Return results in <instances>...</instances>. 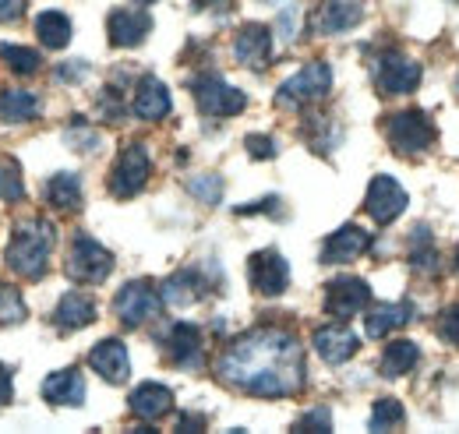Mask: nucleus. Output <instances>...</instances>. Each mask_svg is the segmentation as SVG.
I'll use <instances>...</instances> for the list:
<instances>
[{
	"label": "nucleus",
	"instance_id": "nucleus-43",
	"mask_svg": "<svg viewBox=\"0 0 459 434\" xmlns=\"http://www.w3.org/2000/svg\"><path fill=\"white\" fill-rule=\"evenodd\" d=\"M456 275H459V251H456Z\"/></svg>",
	"mask_w": 459,
	"mask_h": 434
},
{
	"label": "nucleus",
	"instance_id": "nucleus-4",
	"mask_svg": "<svg viewBox=\"0 0 459 434\" xmlns=\"http://www.w3.org/2000/svg\"><path fill=\"white\" fill-rule=\"evenodd\" d=\"M385 135H389V145L400 152V156H420L424 149L435 145V124L424 109H403L396 117H389L385 124Z\"/></svg>",
	"mask_w": 459,
	"mask_h": 434
},
{
	"label": "nucleus",
	"instance_id": "nucleus-36",
	"mask_svg": "<svg viewBox=\"0 0 459 434\" xmlns=\"http://www.w3.org/2000/svg\"><path fill=\"white\" fill-rule=\"evenodd\" d=\"M293 431L325 434V431H333V417H329V410H311V413H304V417L293 424Z\"/></svg>",
	"mask_w": 459,
	"mask_h": 434
},
{
	"label": "nucleus",
	"instance_id": "nucleus-30",
	"mask_svg": "<svg viewBox=\"0 0 459 434\" xmlns=\"http://www.w3.org/2000/svg\"><path fill=\"white\" fill-rule=\"evenodd\" d=\"M417 244H413V251H410V265L417 272H424V275H435L438 272V251H435V244H431V230L428 226H417Z\"/></svg>",
	"mask_w": 459,
	"mask_h": 434
},
{
	"label": "nucleus",
	"instance_id": "nucleus-5",
	"mask_svg": "<svg viewBox=\"0 0 459 434\" xmlns=\"http://www.w3.org/2000/svg\"><path fill=\"white\" fill-rule=\"evenodd\" d=\"M64 269H67V275H71L74 282H103V279L114 272V255H110L100 240L78 233V237L71 240V251H67Z\"/></svg>",
	"mask_w": 459,
	"mask_h": 434
},
{
	"label": "nucleus",
	"instance_id": "nucleus-11",
	"mask_svg": "<svg viewBox=\"0 0 459 434\" xmlns=\"http://www.w3.org/2000/svg\"><path fill=\"white\" fill-rule=\"evenodd\" d=\"M149 173H152V160H149L145 145H127L114 166L110 191H114L117 198H131V195H138L149 184Z\"/></svg>",
	"mask_w": 459,
	"mask_h": 434
},
{
	"label": "nucleus",
	"instance_id": "nucleus-27",
	"mask_svg": "<svg viewBox=\"0 0 459 434\" xmlns=\"http://www.w3.org/2000/svg\"><path fill=\"white\" fill-rule=\"evenodd\" d=\"M410 318H413V308H410V304H382L378 311H368V318H364V332H368V335H375V339H382L385 332L403 328Z\"/></svg>",
	"mask_w": 459,
	"mask_h": 434
},
{
	"label": "nucleus",
	"instance_id": "nucleus-7",
	"mask_svg": "<svg viewBox=\"0 0 459 434\" xmlns=\"http://www.w3.org/2000/svg\"><path fill=\"white\" fill-rule=\"evenodd\" d=\"M191 92H195V103L202 107V113H212V117H233L247 107V96L240 89L227 85L220 74L191 78Z\"/></svg>",
	"mask_w": 459,
	"mask_h": 434
},
{
	"label": "nucleus",
	"instance_id": "nucleus-12",
	"mask_svg": "<svg viewBox=\"0 0 459 434\" xmlns=\"http://www.w3.org/2000/svg\"><path fill=\"white\" fill-rule=\"evenodd\" d=\"M233 60L251 67V71H265L269 60H273V32L265 25H258V22L244 25L237 32V39H233Z\"/></svg>",
	"mask_w": 459,
	"mask_h": 434
},
{
	"label": "nucleus",
	"instance_id": "nucleus-33",
	"mask_svg": "<svg viewBox=\"0 0 459 434\" xmlns=\"http://www.w3.org/2000/svg\"><path fill=\"white\" fill-rule=\"evenodd\" d=\"M25 322V304L22 293L7 282H0V326H22Z\"/></svg>",
	"mask_w": 459,
	"mask_h": 434
},
{
	"label": "nucleus",
	"instance_id": "nucleus-45",
	"mask_svg": "<svg viewBox=\"0 0 459 434\" xmlns=\"http://www.w3.org/2000/svg\"><path fill=\"white\" fill-rule=\"evenodd\" d=\"M456 92H459V78H456Z\"/></svg>",
	"mask_w": 459,
	"mask_h": 434
},
{
	"label": "nucleus",
	"instance_id": "nucleus-41",
	"mask_svg": "<svg viewBox=\"0 0 459 434\" xmlns=\"http://www.w3.org/2000/svg\"><path fill=\"white\" fill-rule=\"evenodd\" d=\"M205 421H198V413H184V421H177V431H202Z\"/></svg>",
	"mask_w": 459,
	"mask_h": 434
},
{
	"label": "nucleus",
	"instance_id": "nucleus-37",
	"mask_svg": "<svg viewBox=\"0 0 459 434\" xmlns=\"http://www.w3.org/2000/svg\"><path fill=\"white\" fill-rule=\"evenodd\" d=\"M187 187H191V195H195L198 202H209V205L220 202V177H198V180H191Z\"/></svg>",
	"mask_w": 459,
	"mask_h": 434
},
{
	"label": "nucleus",
	"instance_id": "nucleus-28",
	"mask_svg": "<svg viewBox=\"0 0 459 434\" xmlns=\"http://www.w3.org/2000/svg\"><path fill=\"white\" fill-rule=\"evenodd\" d=\"M36 36L47 50H64L71 43V18L60 11H43L36 18Z\"/></svg>",
	"mask_w": 459,
	"mask_h": 434
},
{
	"label": "nucleus",
	"instance_id": "nucleus-39",
	"mask_svg": "<svg viewBox=\"0 0 459 434\" xmlns=\"http://www.w3.org/2000/svg\"><path fill=\"white\" fill-rule=\"evenodd\" d=\"M22 14H25V0H0V25L14 22Z\"/></svg>",
	"mask_w": 459,
	"mask_h": 434
},
{
	"label": "nucleus",
	"instance_id": "nucleus-9",
	"mask_svg": "<svg viewBox=\"0 0 459 434\" xmlns=\"http://www.w3.org/2000/svg\"><path fill=\"white\" fill-rule=\"evenodd\" d=\"M368 304H371V286L360 275H340L325 286V311L340 322H350Z\"/></svg>",
	"mask_w": 459,
	"mask_h": 434
},
{
	"label": "nucleus",
	"instance_id": "nucleus-40",
	"mask_svg": "<svg viewBox=\"0 0 459 434\" xmlns=\"http://www.w3.org/2000/svg\"><path fill=\"white\" fill-rule=\"evenodd\" d=\"M14 399V378H11V371L0 364V406H7Z\"/></svg>",
	"mask_w": 459,
	"mask_h": 434
},
{
	"label": "nucleus",
	"instance_id": "nucleus-10",
	"mask_svg": "<svg viewBox=\"0 0 459 434\" xmlns=\"http://www.w3.org/2000/svg\"><path fill=\"white\" fill-rule=\"evenodd\" d=\"M247 279H251L255 293H262V297H280L290 286L287 258H283L280 251H273V247L255 251V255L247 258Z\"/></svg>",
	"mask_w": 459,
	"mask_h": 434
},
{
	"label": "nucleus",
	"instance_id": "nucleus-31",
	"mask_svg": "<svg viewBox=\"0 0 459 434\" xmlns=\"http://www.w3.org/2000/svg\"><path fill=\"white\" fill-rule=\"evenodd\" d=\"M0 198L7 205L25 198V180H22V166L14 160H0Z\"/></svg>",
	"mask_w": 459,
	"mask_h": 434
},
{
	"label": "nucleus",
	"instance_id": "nucleus-35",
	"mask_svg": "<svg viewBox=\"0 0 459 434\" xmlns=\"http://www.w3.org/2000/svg\"><path fill=\"white\" fill-rule=\"evenodd\" d=\"M435 328H438V339H446L449 346L459 350V304H449V308L438 315Z\"/></svg>",
	"mask_w": 459,
	"mask_h": 434
},
{
	"label": "nucleus",
	"instance_id": "nucleus-44",
	"mask_svg": "<svg viewBox=\"0 0 459 434\" xmlns=\"http://www.w3.org/2000/svg\"><path fill=\"white\" fill-rule=\"evenodd\" d=\"M138 4H152V0H138Z\"/></svg>",
	"mask_w": 459,
	"mask_h": 434
},
{
	"label": "nucleus",
	"instance_id": "nucleus-24",
	"mask_svg": "<svg viewBox=\"0 0 459 434\" xmlns=\"http://www.w3.org/2000/svg\"><path fill=\"white\" fill-rule=\"evenodd\" d=\"M47 202L57 213H78L82 209V184L74 173H57L47 180Z\"/></svg>",
	"mask_w": 459,
	"mask_h": 434
},
{
	"label": "nucleus",
	"instance_id": "nucleus-29",
	"mask_svg": "<svg viewBox=\"0 0 459 434\" xmlns=\"http://www.w3.org/2000/svg\"><path fill=\"white\" fill-rule=\"evenodd\" d=\"M417 357H420V350H417L410 339H400V343H389V346H385L378 368H382L385 378H400V375L417 368Z\"/></svg>",
	"mask_w": 459,
	"mask_h": 434
},
{
	"label": "nucleus",
	"instance_id": "nucleus-1",
	"mask_svg": "<svg viewBox=\"0 0 459 434\" xmlns=\"http://www.w3.org/2000/svg\"><path fill=\"white\" fill-rule=\"evenodd\" d=\"M216 375L247 395L283 399L304 385V350L283 328H255L230 343L216 360Z\"/></svg>",
	"mask_w": 459,
	"mask_h": 434
},
{
	"label": "nucleus",
	"instance_id": "nucleus-14",
	"mask_svg": "<svg viewBox=\"0 0 459 434\" xmlns=\"http://www.w3.org/2000/svg\"><path fill=\"white\" fill-rule=\"evenodd\" d=\"M360 4H350V0H325L311 11V32L315 36H340L350 32L357 22H360Z\"/></svg>",
	"mask_w": 459,
	"mask_h": 434
},
{
	"label": "nucleus",
	"instance_id": "nucleus-34",
	"mask_svg": "<svg viewBox=\"0 0 459 434\" xmlns=\"http://www.w3.org/2000/svg\"><path fill=\"white\" fill-rule=\"evenodd\" d=\"M403 406L396 399H378L375 403V410H371V421H368V428L371 431H382V428H400L403 424Z\"/></svg>",
	"mask_w": 459,
	"mask_h": 434
},
{
	"label": "nucleus",
	"instance_id": "nucleus-25",
	"mask_svg": "<svg viewBox=\"0 0 459 434\" xmlns=\"http://www.w3.org/2000/svg\"><path fill=\"white\" fill-rule=\"evenodd\" d=\"M39 113H43L39 100L32 92H25V89H7L0 96V120H7V124H29Z\"/></svg>",
	"mask_w": 459,
	"mask_h": 434
},
{
	"label": "nucleus",
	"instance_id": "nucleus-6",
	"mask_svg": "<svg viewBox=\"0 0 459 434\" xmlns=\"http://www.w3.org/2000/svg\"><path fill=\"white\" fill-rule=\"evenodd\" d=\"M160 300H163V293H160L149 279H131V282H124V290L117 293V300H114L117 318L127 328L145 326L149 318H156Z\"/></svg>",
	"mask_w": 459,
	"mask_h": 434
},
{
	"label": "nucleus",
	"instance_id": "nucleus-16",
	"mask_svg": "<svg viewBox=\"0 0 459 434\" xmlns=\"http://www.w3.org/2000/svg\"><path fill=\"white\" fill-rule=\"evenodd\" d=\"M89 364L100 378H107L110 385H124L131 375V360H127V346L120 339H103L92 346L89 353Z\"/></svg>",
	"mask_w": 459,
	"mask_h": 434
},
{
	"label": "nucleus",
	"instance_id": "nucleus-42",
	"mask_svg": "<svg viewBox=\"0 0 459 434\" xmlns=\"http://www.w3.org/2000/svg\"><path fill=\"white\" fill-rule=\"evenodd\" d=\"M216 4H230V0H195V7H216Z\"/></svg>",
	"mask_w": 459,
	"mask_h": 434
},
{
	"label": "nucleus",
	"instance_id": "nucleus-26",
	"mask_svg": "<svg viewBox=\"0 0 459 434\" xmlns=\"http://www.w3.org/2000/svg\"><path fill=\"white\" fill-rule=\"evenodd\" d=\"M202 279L195 275V272H177L170 275L163 286H160V293H163V304H170V308H187V304H195L198 297H202Z\"/></svg>",
	"mask_w": 459,
	"mask_h": 434
},
{
	"label": "nucleus",
	"instance_id": "nucleus-13",
	"mask_svg": "<svg viewBox=\"0 0 459 434\" xmlns=\"http://www.w3.org/2000/svg\"><path fill=\"white\" fill-rule=\"evenodd\" d=\"M406 205H410V198H406V191L400 187V180H393V177H375L371 180L364 209L378 219L382 226L393 222V219H400L406 213Z\"/></svg>",
	"mask_w": 459,
	"mask_h": 434
},
{
	"label": "nucleus",
	"instance_id": "nucleus-32",
	"mask_svg": "<svg viewBox=\"0 0 459 434\" xmlns=\"http://www.w3.org/2000/svg\"><path fill=\"white\" fill-rule=\"evenodd\" d=\"M0 56H4V64L11 67V71H18V74H32V71H39V50H29V47H11V43H4L0 47Z\"/></svg>",
	"mask_w": 459,
	"mask_h": 434
},
{
	"label": "nucleus",
	"instance_id": "nucleus-19",
	"mask_svg": "<svg viewBox=\"0 0 459 434\" xmlns=\"http://www.w3.org/2000/svg\"><path fill=\"white\" fill-rule=\"evenodd\" d=\"M107 32H110V43L114 47H138L149 32H152V18L145 11H127V7H117L107 22Z\"/></svg>",
	"mask_w": 459,
	"mask_h": 434
},
{
	"label": "nucleus",
	"instance_id": "nucleus-8",
	"mask_svg": "<svg viewBox=\"0 0 459 434\" xmlns=\"http://www.w3.org/2000/svg\"><path fill=\"white\" fill-rule=\"evenodd\" d=\"M375 82H378V92L385 96H410L420 85V64L413 56L389 50L375 64Z\"/></svg>",
	"mask_w": 459,
	"mask_h": 434
},
{
	"label": "nucleus",
	"instance_id": "nucleus-21",
	"mask_svg": "<svg viewBox=\"0 0 459 434\" xmlns=\"http://www.w3.org/2000/svg\"><path fill=\"white\" fill-rule=\"evenodd\" d=\"M43 399L54 406H82L85 403V378L78 368H64L54 371L50 378L43 381Z\"/></svg>",
	"mask_w": 459,
	"mask_h": 434
},
{
	"label": "nucleus",
	"instance_id": "nucleus-2",
	"mask_svg": "<svg viewBox=\"0 0 459 434\" xmlns=\"http://www.w3.org/2000/svg\"><path fill=\"white\" fill-rule=\"evenodd\" d=\"M54 255V226L47 219H22L7 244V265L14 275L39 279Z\"/></svg>",
	"mask_w": 459,
	"mask_h": 434
},
{
	"label": "nucleus",
	"instance_id": "nucleus-15",
	"mask_svg": "<svg viewBox=\"0 0 459 434\" xmlns=\"http://www.w3.org/2000/svg\"><path fill=\"white\" fill-rule=\"evenodd\" d=\"M160 343H163V353L170 357V364H177V368H198L202 364L205 346H202V332L195 326H170L160 335Z\"/></svg>",
	"mask_w": 459,
	"mask_h": 434
},
{
	"label": "nucleus",
	"instance_id": "nucleus-3",
	"mask_svg": "<svg viewBox=\"0 0 459 434\" xmlns=\"http://www.w3.org/2000/svg\"><path fill=\"white\" fill-rule=\"evenodd\" d=\"M329 89H333V67L322 64V60H315V64L300 67L293 78H287V82L280 85L276 107L297 109V107H304V103H318V100L329 96Z\"/></svg>",
	"mask_w": 459,
	"mask_h": 434
},
{
	"label": "nucleus",
	"instance_id": "nucleus-18",
	"mask_svg": "<svg viewBox=\"0 0 459 434\" xmlns=\"http://www.w3.org/2000/svg\"><path fill=\"white\" fill-rule=\"evenodd\" d=\"M315 350L322 353L325 364H346L360 350V339L346 326H322L315 332Z\"/></svg>",
	"mask_w": 459,
	"mask_h": 434
},
{
	"label": "nucleus",
	"instance_id": "nucleus-20",
	"mask_svg": "<svg viewBox=\"0 0 459 434\" xmlns=\"http://www.w3.org/2000/svg\"><path fill=\"white\" fill-rule=\"evenodd\" d=\"M127 406H131V413L142 417V421H160V417H167L173 410V392L167 385L145 381V385H138V388L131 392Z\"/></svg>",
	"mask_w": 459,
	"mask_h": 434
},
{
	"label": "nucleus",
	"instance_id": "nucleus-23",
	"mask_svg": "<svg viewBox=\"0 0 459 434\" xmlns=\"http://www.w3.org/2000/svg\"><path fill=\"white\" fill-rule=\"evenodd\" d=\"M54 322L60 328H85L96 322V300L85 293H64L54 311Z\"/></svg>",
	"mask_w": 459,
	"mask_h": 434
},
{
	"label": "nucleus",
	"instance_id": "nucleus-38",
	"mask_svg": "<svg viewBox=\"0 0 459 434\" xmlns=\"http://www.w3.org/2000/svg\"><path fill=\"white\" fill-rule=\"evenodd\" d=\"M247 152H251L255 160H269V156H276V145H273V138L247 135Z\"/></svg>",
	"mask_w": 459,
	"mask_h": 434
},
{
	"label": "nucleus",
	"instance_id": "nucleus-17",
	"mask_svg": "<svg viewBox=\"0 0 459 434\" xmlns=\"http://www.w3.org/2000/svg\"><path fill=\"white\" fill-rule=\"evenodd\" d=\"M368 247H371L368 230H360V226H340V230L325 240V247H322V262H329V265L357 262Z\"/></svg>",
	"mask_w": 459,
	"mask_h": 434
},
{
	"label": "nucleus",
	"instance_id": "nucleus-22",
	"mask_svg": "<svg viewBox=\"0 0 459 434\" xmlns=\"http://www.w3.org/2000/svg\"><path fill=\"white\" fill-rule=\"evenodd\" d=\"M134 117H142V120H163L167 113H170V92H167V85L160 82V78H152V74H145L142 82H138V89H134Z\"/></svg>",
	"mask_w": 459,
	"mask_h": 434
}]
</instances>
